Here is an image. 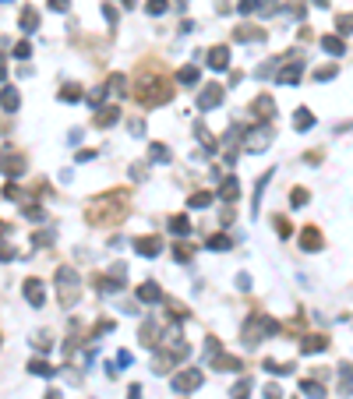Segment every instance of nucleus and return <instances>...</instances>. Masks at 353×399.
I'll return each mask as SVG.
<instances>
[{"label": "nucleus", "instance_id": "1", "mask_svg": "<svg viewBox=\"0 0 353 399\" xmlns=\"http://www.w3.org/2000/svg\"><path fill=\"white\" fill-rule=\"evenodd\" d=\"M198 385H202L198 368H195V371H184V375H177V378H173V389H177V392H187V389H198Z\"/></svg>", "mask_w": 353, "mask_h": 399}, {"label": "nucleus", "instance_id": "2", "mask_svg": "<svg viewBox=\"0 0 353 399\" xmlns=\"http://www.w3.org/2000/svg\"><path fill=\"white\" fill-rule=\"evenodd\" d=\"M222 99V85H205V92L198 95V110H212Z\"/></svg>", "mask_w": 353, "mask_h": 399}, {"label": "nucleus", "instance_id": "3", "mask_svg": "<svg viewBox=\"0 0 353 399\" xmlns=\"http://www.w3.org/2000/svg\"><path fill=\"white\" fill-rule=\"evenodd\" d=\"M135 247H138L145 258H155V254L163 251V240H159V237H138V240H135Z\"/></svg>", "mask_w": 353, "mask_h": 399}, {"label": "nucleus", "instance_id": "4", "mask_svg": "<svg viewBox=\"0 0 353 399\" xmlns=\"http://www.w3.org/2000/svg\"><path fill=\"white\" fill-rule=\"evenodd\" d=\"M25 297L39 308V304H43V297H46V293H43V283H39V279H28V283H25Z\"/></svg>", "mask_w": 353, "mask_h": 399}, {"label": "nucleus", "instance_id": "5", "mask_svg": "<svg viewBox=\"0 0 353 399\" xmlns=\"http://www.w3.org/2000/svg\"><path fill=\"white\" fill-rule=\"evenodd\" d=\"M209 64L215 68V71H222V68L230 64V50H226V46H215V50L209 53Z\"/></svg>", "mask_w": 353, "mask_h": 399}, {"label": "nucleus", "instance_id": "6", "mask_svg": "<svg viewBox=\"0 0 353 399\" xmlns=\"http://www.w3.org/2000/svg\"><path fill=\"white\" fill-rule=\"evenodd\" d=\"M138 301H145V304H155V301H163V290L155 286V283H145L138 290Z\"/></svg>", "mask_w": 353, "mask_h": 399}, {"label": "nucleus", "instance_id": "7", "mask_svg": "<svg viewBox=\"0 0 353 399\" xmlns=\"http://www.w3.org/2000/svg\"><path fill=\"white\" fill-rule=\"evenodd\" d=\"M4 173H11V177H18V173H21V166H25V162H21V156H14V152H4Z\"/></svg>", "mask_w": 353, "mask_h": 399}, {"label": "nucleus", "instance_id": "8", "mask_svg": "<svg viewBox=\"0 0 353 399\" xmlns=\"http://www.w3.org/2000/svg\"><path fill=\"white\" fill-rule=\"evenodd\" d=\"M0 103H4V110H7V113H14V110H18V92L7 85V88L0 92Z\"/></svg>", "mask_w": 353, "mask_h": 399}, {"label": "nucleus", "instance_id": "9", "mask_svg": "<svg viewBox=\"0 0 353 399\" xmlns=\"http://www.w3.org/2000/svg\"><path fill=\"white\" fill-rule=\"evenodd\" d=\"M311 124H314V117H311L307 110H297V117H293V127H297V131H307Z\"/></svg>", "mask_w": 353, "mask_h": 399}, {"label": "nucleus", "instance_id": "10", "mask_svg": "<svg viewBox=\"0 0 353 399\" xmlns=\"http://www.w3.org/2000/svg\"><path fill=\"white\" fill-rule=\"evenodd\" d=\"M177 81H184V85H195V81H198V68H180V71H177Z\"/></svg>", "mask_w": 353, "mask_h": 399}, {"label": "nucleus", "instance_id": "11", "mask_svg": "<svg viewBox=\"0 0 353 399\" xmlns=\"http://www.w3.org/2000/svg\"><path fill=\"white\" fill-rule=\"evenodd\" d=\"M117 113H120L117 106H113V110H103V113L95 117V124H99V127H106V124H117Z\"/></svg>", "mask_w": 353, "mask_h": 399}, {"label": "nucleus", "instance_id": "12", "mask_svg": "<svg viewBox=\"0 0 353 399\" xmlns=\"http://www.w3.org/2000/svg\"><path fill=\"white\" fill-rule=\"evenodd\" d=\"M36 25H39V14H36V11H25V14H21V28H25V32H32Z\"/></svg>", "mask_w": 353, "mask_h": 399}, {"label": "nucleus", "instance_id": "13", "mask_svg": "<svg viewBox=\"0 0 353 399\" xmlns=\"http://www.w3.org/2000/svg\"><path fill=\"white\" fill-rule=\"evenodd\" d=\"M322 46H325L329 53H336V57H343V39H336V36H329V39H325Z\"/></svg>", "mask_w": 353, "mask_h": 399}, {"label": "nucleus", "instance_id": "14", "mask_svg": "<svg viewBox=\"0 0 353 399\" xmlns=\"http://www.w3.org/2000/svg\"><path fill=\"white\" fill-rule=\"evenodd\" d=\"M28 368H32V375H43V378H50V375H53V368H50L46 360H32Z\"/></svg>", "mask_w": 353, "mask_h": 399}, {"label": "nucleus", "instance_id": "15", "mask_svg": "<svg viewBox=\"0 0 353 399\" xmlns=\"http://www.w3.org/2000/svg\"><path fill=\"white\" fill-rule=\"evenodd\" d=\"M304 247H322V234L318 230H304Z\"/></svg>", "mask_w": 353, "mask_h": 399}, {"label": "nucleus", "instance_id": "16", "mask_svg": "<svg viewBox=\"0 0 353 399\" xmlns=\"http://www.w3.org/2000/svg\"><path fill=\"white\" fill-rule=\"evenodd\" d=\"M222 198H226V202H233V198H237V180H233V177H230V180H222Z\"/></svg>", "mask_w": 353, "mask_h": 399}, {"label": "nucleus", "instance_id": "17", "mask_svg": "<svg viewBox=\"0 0 353 399\" xmlns=\"http://www.w3.org/2000/svg\"><path fill=\"white\" fill-rule=\"evenodd\" d=\"M170 230H173L177 237H184V234H187V219H184V216H177V219H170Z\"/></svg>", "mask_w": 353, "mask_h": 399}, {"label": "nucleus", "instance_id": "18", "mask_svg": "<svg viewBox=\"0 0 353 399\" xmlns=\"http://www.w3.org/2000/svg\"><path fill=\"white\" fill-rule=\"evenodd\" d=\"M325 346H329V343H325V339H322V336H311V339H307V343H304V350H307V353H311V350H314V353H318V350H325Z\"/></svg>", "mask_w": 353, "mask_h": 399}, {"label": "nucleus", "instance_id": "19", "mask_svg": "<svg viewBox=\"0 0 353 399\" xmlns=\"http://www.w3.org/2000/svg\"><path fill=\"white\" fill-rule=\"evenodd\" d=\"M339 375H343V392H353V368H339Z\"/></svg>", "mask_w": 353, "mask_h": 399}, {"label": "nucleus", "instance_id": "20", "mask_svg": "<svg viewBox=\"0 0 353 399\" xmlns=\"http://www.w3.org/2000/svg\"><path fill=\"white\" fill-rule=\"evenodd\" d=\"M209 202H212V194H209V191H198V194L191 198V205H195V209H205Z\"/></svg>", "mask_w": 353, "mask_h": 399}, {"label": "nucleus", "instance_id": "21", "mask_svg": "<svg viewBox=\"0 0 353 399\" xmlns=\"http://www.w3.org/2000/svg\"><path fill=\"white\" fill-rule=\"evenodd\" d=\"M304 392L311 399H322V385H318V382H304Z\"/></svg>", "mask_w": 353, "mask_h": 399}, {"label": "nucleus", "instance_id": "22", "mask_svg": "<svg viewBox=\"0 0 353 399\" xmlns=\"http://www.w3.org/2000/svg\"><path fill=\"white\" fill-rule=\"evenodd\" d=\"M247 389H251V382H240V385L233 389V399H247Z\"/></svg>", "mask_w": 353, "mask_h": 399}, {"label": "nucleus", "instance_id": "23", "mask_svg": "<svg viewBox=\"0 0 353 399\" xmlns=\"http://www.w3.org/2000/svg\"><path fill=\"white\" fill-rule=\"evenodd\" d=\"M163 11H166V0H152L148 4V14H163Z\"/></svg>", "mask_w": 353, "mask_h": 399}, {"label": "nucleus", "instance_id": "24", "mask_svg": "<svg viewBox=\"0 0 353 399\" xmlns=\"http://www.w3.org/2000/svg\"><path fill=\"white\" fill-rule=\"evenodd\" d=\"M78 95H81V88H64V92H60V99H68V103H74Z\"/></svg>", "mask_w": 353, "mask_h": 399}, {"label": "nucleus", "instance_id": "25", "mask_svg": "<svg viewBox=\"0 0 353 399\" xmlns=\"http://www.w3.org/2000/svg\"><path fill=\"white\" fill-rule=\"evenodd\" d=\"M209 247H215V251H222V247H230V240H226V237H212V240H209Z\"/></svg>", "mask_w": 353, "mask_h": 399}, {"label": "nucleus", "instance_id": "26", "mask_svg": "<svg viewBox=\"0 0 353 399\" xmlns=\"http://www.w3.org/2000/svg\"><path fill=\"white\" fill-rule=\"evenodd\" d=\"M152 159H170V152L163 145H152Z\"/></svg>", "mask_w": 353, "mask_h": 399}, {"label": "nucleus", "instance_id": "27", "mask_svg": "<svg viewBox=\"0 0 353 399\" xmlns=\"http://www.w3.org/2000/svg\"><path fill=\"white\" fill-rule=\"evenodd\" d=\"M304 202H307V191L297 187V191H293V205H304Z\"/></svg>", "mask_w": 353, "mask_h": 399}, {"label": "nucleus", "instance_id": "28", "mask_svg": "<svg viewBox=\"0 0 353 399\" xmlns=\"http://www.w3.org/2000/svg\"><path fill=\"white\" fill-rule=\"evenodd\" d=\"M339 25H343V32H353V14H343Z\"/></svg>", "mask_w": 353, "mask_h": 399}, {"label": "nucleus", "instance_id": "29", "mask_svg": "<svg viewBox=\"0 0 353 399\" xmlns=\"http://www.w3.org/2000/svg\"><path fill=\"white\" fill-rule=\"evenodd\" d=\"M265 399H282V392H279V385H269V389H265Z\"/></svg>", "mask_w": 353, "mask_h": 399}]
</instances>
